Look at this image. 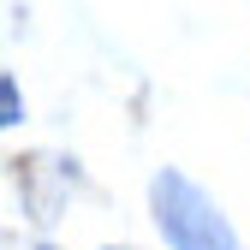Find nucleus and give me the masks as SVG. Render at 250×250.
Returning a JSON list of instances; mask_svg holds the SVG:
<instances>
[{"instance_id":"obj_2","label":"nucleus","mask_w":250,"mask_h":250,"mask_svg":"<svg viewBox=\"0 0 250 250\" xmlns=\"http://www.w3.org/2000/svg\"><path fill=\"white\" fill-rule=\"evenodd\" d=\"M12 119H24V96H18V83L0 72V125H12Z\"/></svg>"},{"instance_id":"obj_1","label":"nucleus","mask_w":250,"mask_h":250,"mask_svg":"<svg viewBox=\"0 0 250 250\" xmlns=\"http://www.w3.org/2000/svg\"><path fill=\"white\" fill-rule=\"evenodd\" d=\"M155 221L173 238V250H238L227 214L214 208L185 173H161L155 179Z\"/></svg>"}]
</instances>
